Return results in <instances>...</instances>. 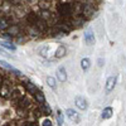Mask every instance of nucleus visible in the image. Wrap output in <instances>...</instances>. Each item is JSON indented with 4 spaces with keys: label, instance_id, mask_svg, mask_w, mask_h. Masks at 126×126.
Here are the masks:
<instances>
[{
    "label": "nucleus",
    "instance_id": "obj_1",
    "mask_svg": "<svg viewBox=\"0 0 126 126\" xmlns=\"http://www.w3.org/2000/svg\"><path fill=\"white\" fill-rule=\"evenodd\" d=\"M73 5L75 3H71V1H59L57 5V13L63 16V18H68L73 14Z\"/></svg>",
    "mask_w": 126,
    "mask_h": 126
},
{
    "label": "nucleus",
    "instance_id": "obj_28",
    "mask_svg": "<svg viewBox=\"0 0 126 126\" xmlns=\"http://www.w3.org/2000/svg\"><path fill=\"white\" fill-rule=\"evenodd\" d=\"M103 63H105V61H103L102 58H98V66H100V67L103 66Z\"/></svg>",
    "mask_w": 126,
    "mask_h": 126
},
{
    "label": "nucleus",
    "instance_id": "obj_29",
    "mask_svg": "<svg viewBox=\"0 0 126 126\" xmlns=\"http://www.w3.org/2000/svg\"><path fill=\"white\" fill-rule=\"evenodd\" d=\"M0 85H3V77L0 76Z\"/></svg>",
    "mask_w": 126,
    "mask_h": 126
},
{
    "label": "nucleus",
    "instance_id": "obj_13",
    "mask_svg": "<svg viewBox=\"0 0 126 126\" xmlns=\"http://www.w3.org/2000/svg\"><path fill=\"white\" fill-rule=\"evenodd\" d=\"M34 98H35V101H37L38 103H40V105H44V103H46V97H44V94H43V92L39 91V90L34 93Z\"/></svg>",
    "mask_w": 126,
    "mask_h": 126
},
{
    "label": "nucleus",
    "instance_id": "obj_15",
    "mask_svg": "<svg viewBox=\"0 0 126 126\" xmlns=\"http://www.w3.org/2000/svg\"><path fill=\"white\" fill-rule=\"evenodd\" d=\"M9 27H10V24H9V20L5 18V16H3V18H0V30H8L9 29Z\"/></svg>",
    "mask_w": 126,
    "mask_h": 126
},
{
    "label": "nucleus",
    "instance_id": "obj_6",
    "mask_svg": "<svg viewBox=\"0 0 126 126\" xmlns=\"http://www.w3.org/2000/svg\"><path fill=\"white\" fill-rule=\"evenodd\" d=\"M57 79L59 81V82H66L67 81V71H66V68L63 67V66H59L58 68H57Z\"/></svg>",
    "mask_w": 126,
    "mask_h": 126
},
{
    "label": "nucleus",
    "instance_id": "obj_12",
    "mask_svg": "<svg viewBox=\"0 0 126 126\" xmlns=\"http://www.w3.org/2000/svg\"><path fill=\"white\" fill-rule=\"evenodd\" d=\"M38 19H39V15L35 14V13H29L27 15V20H28V23L30 25H35L37 22H38Z\"/></svg>",
    "mask_w": 126,
    "mask_h": 126
},
{
    "label": "nucleus",
    "instance_id": "obj_2",
    "mask_svg": "<svg viewBox=\"0 0 126 126\" xmlns=\"http://www.w3.org/2000/svg\"><path fill=\"white\" fill-rule=\"evenodd\" d=\"M66 115H67L68 120H69L71 122H73V124H78V122L81 121V115H79V112L76 111V110H73V109H67V110H66Z\"/></svg>",
    "mask_w": 126,
    "mask_h": 126
},
{
    "label": "nucleus",
    "instance_id": "obj_21",
    "mask_svg": "<svg viewBox=\"0 0 126 126\" xmlns=\"http://www.w3.org/2000/svg\"><path fill=\"white\" fill-rule=\"evenodd\" d=\"M27 90L30 92V93H35L37 91H38V88L35 87V85H33V83H32V82H27Z\"/></svg>",
    "mask_w": 126,
    "mask_h": 126
},
{
    "label": "nucleus",
    "instance_id": "obj_3",
    "mask_svg": "<svg viewBox=\"0 0 126 126\" xmlns=\"http://www.w3.org/2000/svg\"><path fill=\"white\" fill-rule=\"evenodd\" d=\"M93 13H96L93 4H91V3L83 4V8H82V15H83V18H86V19L92 18L93 16Z\"/></svg>",
    "mask_w": 126,
    "mask_h": 126
},
{
    "label": "nucleus",
    "instance_id": "obj_22",
    "mask_svg": "<svg viewBox=\"0 0 126 126\" xmlns=\"http://www.w3.org/2000/svg\"><path fill=\"white\" fill-rule=\"evenodd\" d=\"M48 46L47 44H44V46H42V47H39V54H42V56H47V53H48Z\"/></svg>",
    "mask_w": 126,
    "mask_h": 126
},
{
    "label": "nucleus",
    "instance_id": "obj_5",
    "mask_svg": "<svg viewBox=\"0 0 126 126\" xmlns=\"http://www.w3.org/2000/svg\"><path fill=\"white\" fill-rule=\"evenodd\" d=\"M75 103H76L77 109H79V110H82V111L87 110V107H88V101L83 97V96H77V97L75 98Z\"/></svg>",
    "mask_w": 126,
    "mask_h": 126
},
{
    "label": "nucleus",
    "instance_id": "obj_26",
    "mask_svg": "<svg viewBox=\"0 0 126 126\" xmlns=\"http://www.w3.org/2000/svg\"><path fill=\"white\" fill-rule=\"evenodd\" d=\"M22 107H27V106H29V101L28 100H25V98H23L22 100V105H20Z\"/></svg>",
    "mask_w": 126,
    "mask_h": 126
},
{
    "label": "nucleus",
    "instance_id": "obj_4",
    "mask_svg": "<svg viewBox=\"0 0 126 126\" xmlns=\"http://www.w3.org/2000/svg\"><path fill=\"white\" fill-rule=\"evenodd\" d=\"M116 82H117V77L116 76H111L107 78L106 81V85H105V92L106 93H110L113 91L115 86H116Z\"/></svg>",
    "mask_w": 126,
    "mask_h": 126
},
{
    "label": "nucleus",
    "instance_id": "obj_25",
    "mask_svg": "<svg viewBox=\"0 0 126 126\" xmlns=\"http://www.w3.org/2000/svg\"><path fill=\"white\" fill-rule=\"evenodd\" d=\"M42 126H53V124H52V121H50V120L46 119V120L43 121V124H42Z\"/></svg>",
    "mask_w": 126,
    "mask_h": 126
},
{
    "label": "nucleus",
    "instance_id": "obj_23",
    "mask_svg": "<svg viewBox=\"0 0 126 126\" xmlns=\"http://www.w3.org/2000/svg\"><path fill=\"white\" fill-rule=\"evenodd\" d=\"M0 94H1L3 97H8L9 96V88L6 86H3L1 90H0Z\"/></svg>",
    "mask_w": 126,
    "mask_h": 126
},
{
    "label": "nucleus",
    "instance_id": "obj_7",
    "mask_svg": "<svg viewBox=\"0 0 126 126\" xmlns=\"http://www.w3.org/2000/svg\"><path fill=\"white\" fill-rule=\"evenodd\" d=\"M83 38H85V42L87 46H92L94 44V34L91 29H87L85 32V34H83Z\"/></svg>",
    "mask_w": 126,
    "mask_h": 126
},
{
    "label": "nucleus",
    "instance_id": "obj_24",
    "mask_svg": "<svg viewBox=\"0 0 126 126\" xmlns=\"http://www.w3.org/2000/svg\"><path fill=\"white\" fill-rule=\"evenodd\" d=\"M27 40V38L25 37H22V34H20L19 37H16V42L18 43H20V44H23V42H25Z\"/></svg>",
    "mask_w": 126,
    "mask_h": 126
},
{
    "label": "nucleus",
    "instance_id": "obj_20",
    "mask_svg": "<svg viewBox=\"0 0 126 126\" xmlns=\"http://www.w3.org/2000/svg\"><path fill=\"white\" fill-rule=\"evenodd\" d=\"M57 122H58V126H62L63 122H64V115L61 110H57Z\"/></svg>",
    "mask_w": 126,
    "mask_h": 126
},
{
    "label": "nucleus",
    "instance_id": "obj_19",
    "mask_svg": "<svg viewBox=\"0 0 126 126\" xmlns=\"http://www.w3.org/2000/svg\"><path fill=\"white\" fill-rule=\"evenodd\" d=\"M47 83H48V86H49L50 88H53V90L57 88V79H56L54 77H52V76L47 77Z\"/></svg>",
    "mask_w": 126,
    "mask_h": 126
},
{
    "label": "nucleus",
    "instance_id": "obj_27",
    "mask_svg": "<svg viewBox=\"0 0 126 126\" xmlns=\"http://www.w3.org/2000/svg\"><path fill=\"white\" fill-rule=\"evenodd\" d=\"M23 126H37V124L35 122H25Z\"/></svg>",
    "mask_w": 126,
    "mask_h": 126
},
{
    "label": "nucleus",
    "instance_id": "obj_16",
    "mask_svg": "<svg viewBox=\"0 0 126 126\" xmlns=\"http://www.w3.org/2000/svg\"><path fill=\"white\" fill-rule=\"evenodd\" d=\"M0 66L4 67V68H6V69H9V71H13V72H15V75H20V72H19L18 69H15L13 66H10L9 63H6L5 61H0Z\"/></svg>",
    "mask_w": 126,
    "mask_h": 126
},
{
    "label": "nucleus",
    "instance_id": "obj_9",
    "mask_svg": "<svg viewBox=\"0 0 126 126\" xmlns=\"http://www.w3.org/2000/svg\"><path fill=\"white\" fill-rule=\"evenodd\" d=\"M66 53H67V48L63 44H61V46H58V48L54 52V57L56 58H63L66 56Z\"/></svg>",
    "mask_w": 126,
    "mask_h": 126
},
{
    "label": "nucleus",
    "instance_id": "obj_11",
    "mask_svg": "<svg viewBox=\"0 0 126 126\" xmlns=\"http://www.w3.org/2000/svg\"><path fill=\"white\" fill-rule=\"evenodd\" d=\"M38 15L42 20H44V22H48V20H50L52 18H53V14H52L49 10H40Z\"/></svg>",
    "mask_w": 126,
    "mask_h": 126
},
{
    "label": "nucleus",
    "instance_id": "obj_10",
    "mask_svg": "<svg viewBox=\"0 0 126 126\" xmlns=\"http://www.w3.org/2000/svg\"><path fill=\"white\" fill-rule=\"evenodd\" d=\"M112 115H113V110H112V107L109 106V107H105L102 110L101 117H102V120H109V119L112 117Z\"/></svg>",
    "mask_w": 126,
    "mask_h": 126
},
{
    "label": "nucleus",
    "instance_id": "obj_8",
    "mask_svg": "<svg viewBox=\"0 0 126 126\" xmlns=\"http://www.w3.org/2000/svg\"><path fill=\"white\" fill-rule=\"evenodd\" d=\"M8 34H9L10 37H19L20 34H22V29H20V27H19L18 24H13V25L9 27Z\"/></svg>",
    "mask_w": 126,
    "mask_h": 126
},
{
    "label": "nucleus",
    "instance_id": "obj_17",
    "mask_svg": "<svg viewBox=\"0 0 126 126\" xmlns=\"http://www.w3.org/2000/svg\"><path fill=\"white\" fill-rule=\"evenodd\" d=\"M90 67H91V61H90V58H82V59H81V68H82L83 71H87Z\"/></svg>",
    "mask_w": 126,
    "mask_h": 126
},
{
    "label": "nucleus",
    "instance_id": "obj_14",
    "mask_svg": "<svg viewBox=\"0 0 126 126\" xmlns=\"http://www.w3.org/2000/svg\"><path fill=\"white\" fill-rule=\"evenodd\" d=\"M38 5H39L40 10H49L50 5H52V1H48V0H40V1H38Z\"/></svg>",
    "mask_w": 126,
    "mask_h": 126
},
{
    "label": "nucleus",
    "instance_id": "obj_18",
    "mask_svg": "<svg viewBox=\"0 0 126 126\" xmlns=\"http://www.w3.org/2000/svg\"><path fill=\"white\" fill-rule=\"evenodd\" d=\"M0 46L4 47V48H6V49H9V50H15V49H16V47L12 43V42H8V40L1 42V43H0Z\"/></svg>",
    "mask_w": 126,
    "mask_h": 126
}]
</instances>
